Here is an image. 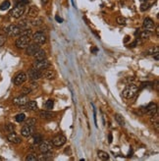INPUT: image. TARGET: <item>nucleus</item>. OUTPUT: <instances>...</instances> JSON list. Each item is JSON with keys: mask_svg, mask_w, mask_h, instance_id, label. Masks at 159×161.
<instances>
[{"mask_svg": "<svg viewBox=\"0 0 159 161\" xmlns=\"http://www.w3.org/2000/svg\"><path fill=\"white\" fill-rule=\"evenodd\" d=\"M139 91V88L136 86V85L133 83H130L125 88V89L123 91L122 94L125 98L127 99H130V98H133V96L136 94V92Z\"/></svg>", "mask_w": 159, "mask_h": 161, "instance_id": "nucleus-1", "label": "nucleus"}, {"mask_svg": "<svg viewBox=\"0 0 159 161\" xmlns=\"http://www.w3.org/2000/svg\"><path fill=\"white\" fill-rule=\"evenodd\" d=\"M31 43V37H25V35H19V37L16 40V46H17L19 49H24L26 48L28 44Z\"/></svg>", "mask_w": 159, "mask_h": 161, "instance_id": "nucleus-2", "label": "nucleus"}, {"mask_svg": "<svg viewBox=\"0 0 159 161\" xmlns=\"http://www.w3.org/2000/svg\"><path fill=\"white\" fill-rule=\"evenodd\" d=\"M50 62L48 60L43 59V60H36L33 64V68L39 70V71H43L50 67Z\"/></svg>", "mask_w": 159, "mask_h": 161, "instance_id": "nucleus-3", "label": "nucleus"}, {"mask_svg": "<svg viewBox=\"0 0 159 161\" xmlns=\"http://www.w3.org/2000/svg\"><path fill=\"white\" fill-rule=\"evenodd\" d=\"M24 13H25V6H23V5H16L15 7L10 11L9 14H10L11 17H13L15 19H19V18H21L22 16L24 15Z\"/></svg>", "mask_w": 159, "mask_h": 161, "instance_id": "nucleus-4", "label": "nucleus"}, {"mask_svg": "<svg viewBox=\"0 0 159 161\" xmlns=\"http://www.w3.org/2000/svg\"><path fill=\"white\" fill-rule=\"evenodd\" d=\"M31 38H33V40L37 44H43L46 42V35L45 34L43 33V31H36V34H33V37H31Z\"/></svg>", "mask_w": 159, "mask_h": 161, "instance_id": "nucleus-5", "label": "nucleus"}, {"mask_svg": "<svg viewBox=\"0 0 159 161\" xmlns=\"http://www.w3.org/2000/svg\"><path fill=\"white\" fill-rule=\"evenodd\" d=\"M5 33L8 35H12V37H18L21 33V29L18 27L17 25H10L7 28H5Z\"/></svg>", "mask_w": 159, "mask_h": 161, "instance_id": "nucleus-6", "label": "nucleus"}, {"mask_svg": "<svg viewBox=\"0 0 159 161\" xmlns=\"http://www.w3.org/2000/svg\"><path fill=\"white\" fill-rule=\"evenodd\" d=\"M40 49L39 44H37L36 42L34 43H30L26 47V54L28 56H34L37 51Z\"/></svg>", "mask_w": 159, "mask_h": 161, "instance_id": "nucleus-7", "label": "nucleus"}, {"mask_svg": "<svg viewBox=\"0 0 159 161\" xmlns=\"http://www.w3.org/2000/svg\"><path fill=\"white\" fill-rule=\"evenodd\" d=\"M52 141H41L40 144H39V151L41 153H45V152H48V151L52 150Z\"/></svg>", "mask_w": 159, "mask_h": 161, "instance_id": "nucleus-8", "label": "nucleus"}, {"mask_svg": "<svg viewBox=\"0 0 159 161\" xmlns=\"http://www.w3.org/2000/svg\"><path fill=\"white\" fill-rule=\"evenodd\" d=\"M27 80V74L24 72L18 73L14 78V83L16 86H21L22 83H24Z\"/></svg>", "mask_w": 159, "mask_h": 161, "instance_id": "nucleus-9", "label": "nucleus"}, {"mask_svg": "<svg viewBox=\"0 0 159 161\" xmlns=\"http://www.w3.org/2000/svg\"><path fill=\"white\" fill-rule=\"evenodd\" d=\"M67 141V138L65 136H63V135H60V136H57L55 137L52 140V144L55 146H64Z\"/></svg>", "mask_w": 159, "mask_h": 161, "instance_id": "nucleus-10", "label": "nucleus"}, {"mask_svg": "<svg viewBox=\"0 0 159 161\" xmlns=\"http://www.w3.org/2000/svg\"><path fill=\"white\" fill-rule=\"evenodd\" d=\"M142 26H144V30L148 31H153L154 29H155V25L150 18H145L144 21V25Z\"/></svg>", "mask_w": 159, "mask_h": 161, "instance_id": "nucleus-11", "label": "nucleus"}, {"mask_svg": "<svg viewBox=\"0 0 159 161\" xmlns=\"http://www.w3.org/2000/svg\"><path fill=\"white\" fill-rule=\"evenodd\" d=\"M34 126H28V125H26L25 127L22 128L21 134L23 137L28 138V137L31 136V135L34 134Z\"/></svg>", "mask_w": 159, "mask_h": 161, "instance_id": "nucleus-12", "label": "nucleus"}, {"mask_svg": "<svg viewBox=\"0 0 159 161\" xmlns=\"http://www.w3.org/2000/svg\"><path fill=\"white\" fill-rule=\"evenodd\" d=\"M41 77L46 80H53L56 77V73L54 72L53 70H50L47 68L41 72Z\"/></svg>", "mask_w": 159, "mask_h": 161, "instance_id": "nucleus-13", "label": "nucleus"}, {"mask_svg": "<svg viewBox=\"0 0 159 161\" xmlns=\"http://www.w3.org/2000/svg\"><path fill=\"white\" fill-rule=\"evenodd\" d=\"M28 78H30L31 80H39V78H41V72L39 70H36V69H31L30 71H28Z\"/></svg>", "mask_w": 159, "mask_h": 161, "instance_id": "nucleus-14", "label": "nucleus"}, {"mask_svg": "<svg viewBox=\"0 0 159 161\" xmlns=\"http://www.w3.org/2000/svg\"><path fill=\"white\" fill-rule=\"evenodd\" d=\"M22 109H25V110L28 111H36L37 110V103L36 101H28L26 104L21 106Z\"/></svg>", "mask_w": 159, "mask_h": 161, "instance_id": "nucleus-15", "label": "nucleus"}, {"mask_svg": "<svg viewBox=\"0 0 159 161\" xmlns=\"http://www.w3.org/2000/svg\"><path fill=\"white\" fill-rule=\"evenodd\" d=\"M145 113L148 114V115H154L155 113H157V104L154 103V102H151L149 103L145 108Z\"/></svg>", "mask_w": 159, "mask_h": 161, "instance_id": "nucleus-16", "label": "nucleus"}, {"mask_svg": "<svg viewBox=\"0 0 159 161\" xmlns=\"http://www.w3.org/2000/svg\"><path fill=\"white\" fill-rule=\"evenodd\" d=\"M7 140L10 141V143H15V144H18V143H20L22 140H21V138L20 136H18L17 134L14 133V132H12V133H10L7 136Z\"/></svg>", "mask_w": 159, "mask_h": 161, "instance_id": "nucleus-17", "label": "nucleus"}, {"mask_svg": "<svg viewBox=\"0 0 159 161\" xmlns=\"http://www.w3.org/2000/svg\"><path fill=\"white\" fill-rule=\"evenodd\" d=\"M28 102V97L26 95H22V96H18L13 99V103L15 105H18V106H23L25 105Z\"/></svg>", "mask_w": 159, "mask_h": 161, "instance_id": "nucleus-18", "label": "nucleus"}, {"mask_svg": "<svg viewBox=\"0 0 159 161\" xmlns=\"http://www.w3.org/2000/svg\"><path fill=\"white\" fill-rule=\"evenodd\" d=\"M39 10L36 6H31L30 9H28V17H31V18H36L37 16H39Z\"/></svg>", "mask_w": 159, "mask_h": 161, "instance_id": "nucleus-19", "label": "nucleus"}, {"mask_svg": "<svg viewBox=\"0 0 159 161\" xmlns=\"http://www.w3.org/2000/svg\"><path fill=\"white\" fill-rule=\"evenodd\" d=\"M34 59L36 60H43V59H46V52L44 50H41L39 49L37 52L34 55Z\"/></svg>", "mask_w": 159, "mask_h": 161, "instance_id": "nucleus-20", "label": "nucleus"}, {"mask_svg": "<svg viewBox=\"0 0 159 161\" xmlns=\"http://www.w3.org/2000/svg\"><path fill=\"white\" fill-rule=\"evenodd\" d=\"M54 113H52V112H50V111H40L39 112V116L41 118H44V119H50V118H53L54 117Z\"/></svg>", "mask_w": 159, "mask_h": 161, "instance_id": "nucleus-21", "label": "nucleus"}, {"mask_svg": "<svg viewBox=\"0 0 159 161\" xmlns=\"http://www.w3.org/2000/svg\"><path fill=\"white\" fill-rule=\"evenodd\" d=\"M31 24L33 25L34 27H39V26L43 24V20H42V18H39V17L34 18V20L31 22Z\"/></svg>", "mask_w": 159, "mask_h": 161, "instance_id": "nucleus-22", "label": "nucleus"}, {"mask_svg": "<svg viewBox=\"0 0 159 161\" xmlns=\"http://www.w3.org/2000/svg\"><path fill=\"white\" fill-rule=\"evenodd\" d=\"M97 154H98V157H99L101 160H108L109 159V154H108L107 152H105V151L99 150L97 152Z\"/></svg>", "mask_w": 159, "mask_h": 161, "instance_id": "nucleus-23", "label": "nucleus"}, {"mask_svg": "<svg viewBox=\"0 0 159 161\" xmlns=\"http://www.w3.org/2000/svg\"><path fill=\"white\" fill-rule=\"evenodd\" d=\"M11 6V3L9 0H5L4 2H2V4L0 5V10L2 11H5V10H8L9 8H10Z\"/></svg>", "mask_w": 159, "mask_h": 161, "instance_id": "nucleus-24", "label": "nucleus"}, {"mask_svg": "<svg viewBox=\"0 0 159 161\" xmlns=\"http://www.w3.org/2000/svg\"><path fill=\"white\" fill-rule=\"evenodd\" d=\"M21 30H25V29H28V22L27 20H21L17 25Z\"/></svg>", "mask_w": 159, "mask_h": 161, "instance_id": "nucleus-25", "label": "nucleus"}, {"mask_svg": "<svg viewBox=\"0 0 159 161\" xmlns=\"http://www.w3.org/2000/svg\"><path fill=\"white\" fill-rule=\"evenodd\" d=\"M42 140H43V138H42V136H41V135H39V134L34 135V136L33 137V141H34V144L40 143L41 141H42Z\"/></svg>", "mask_w": 159, "mask_h": 161, "instance_id": "nucleus-26", "label": "nucleus"}, {"mask_svg": "<svg viewBox=\"0 0 159 161\" xmlns=\"http://www.w3.org/2000/svg\"><path fill=\"white\" fill-rule=\"evenodd\" d=\"M115 120L120 126H125V120H124L123 116H121L120 114H116L115 115Z\"/></svg>", "mask_w": 159, "mask_h": 161, "instance_id": "nucleus-27", "label": "nucleus"}, {"mask_svg": "<svg viewBox=\"0 0 159 161\" xmlns=\"http://www.w3.org/2000/svg\"><path fill=\"white\" fill-rule=\"evenodd\" d=\"M156 52H159V47L158 46L148 48V49L145 51V54H147V55H153V54L156 53Z\"/></svg>", "mask_w": 159, "mask_h": 161, "instance_id": "nucleus-28", "label": "nucleus"}, {"mask_svg": "<svg viewBox=\"0 0 159 161\" xmlns=\"http://www.w3.org/2000/svg\"><path fill=\"white\" fill-rule=\"evenodd\" d=\"M44 105H45V108L47 109V110H51V109L53 108V106H54V100L53 99H48Z\"/></svg>", "mask_w": 159, "mask_h": 161, "instance_id": "nucleus-29", "label": "nucleus"}, {"mask_svg": "<svg viewBox=\"0 0 159 161\" xmlns=\"http://www.w3.org/2000/svg\"><path fill=\"white\" fill-rule=\"evenodd\" d=\"M151 34V31H142L141 34H139V37H141V38H144V40H146V38H148L149 37H150Z\"/></svg>", "mask_w": 159, "mask_h": 161, "instance_id": "nucleus-30", "label": "nucleus"}, {"mask_svg": "<svg viewBox=\"0 0 159 161\" xmlns=\"http://www.w3.org/2000/svg\"><path fill=\"white\" fill-rule=\"evenodd\" d=\"M4 129H5V131H6V132H9V133H12V132H14V130H15V126H14L13 124L8 123V124H6V125H5Z\"/></svg>", "mask_w": 159, "mask_h": 161, "instance_id": "nucleus-31", "label": "nucleus"}, {"mask_svg": "<svg viewBox=\"0 0 159 161\" xmlns=\"http://www.w3.org/2000/svg\"><path fill=\"white\" fill-rule=\"evenodd\" d=\"M31 91H33V89H31V86H25V88L22 89V94H23V95H28V94H30V93L31 92Z\"/></svg>", "mask_w": 159, "mask_h": 161, "instance_id": "nucleus-32", "label": "nucleus"}, {"mask_svg": "<svg viewBox=\"0 0 159 161\" xmlns=\"http://www.w3.org/2000/svg\"><path fill=\"white\" fill-rule=\"evenodd\" d=\"M25 119H26V115L24 113H21V114H18L16 116V121L18 122V123H21V122L25 121Z\"/></svg>", "mask_w": 159, "mask_h": 161, "instance_id": "nucleus-33", "label": "nucleus"}, {"mask_svg": "<svg viewBox=\"0 0 159 161\" xmlns=\"http://www.w3.org/2000/svg\"><path fill=\"white\" fill-rule=\"evenodd\" d=\"M36 124V119L34 118H30L26 122V125H28V126H34Z\"/></svg>", "mask_w": 159, "mask_h": 161, "instance_id": "nucleus-34", "label": "nucleus"}, {"mask_svg": "<svg viewBox=\"0 0 159 161\" xmlns=\"http://www.w3.org/2000/svg\"><path fill=\"white\" fill-rule=\"evenodd\" d=\"M26 160L27 161H36L37 157L34 155V154H28V155L26 157Z\"/></svg>", "mask_w": 159, "mask_h": 161, "instance_id": "nucleus-35", "label": "nucleus"}, {"mask_svg": "<svg viewBox=\"0 0 159 161\" xmlns=\"http://www.w3.org/2000/svg\"><path fill=\"white\" fill-rule=\"evenodd\" d=\"M116 21H117V23H118L119 25H126V22H127L126 19L123 18V17H118Z\"/></svg>", "mask_w": 159, "mask_h": 161, "instance_id": "nucleus-36", "label": "nucleus"}, {"mask_svg": "<svg viewBox=\"0 0 159 161\" xmlns=\"http://www.w3.org/2000/svg\"><path fill=\"white\" fill-rule=\"evenodd\" d=\"M5 41H6V37L4 34H0V47L4 45Z\"/></svg>", "mask_w": 159, "mask_h": 161, "instance_id": "nucleus-37", "label": "nucleus"}, {"mask_svg": "<svg viewBox=\"0 0 159 161\" xmlns=\"http://www.w3.org/2000/svg\"><path fill=\"white\" fill-rule=\"evenodd\" d=\"M28 4V0H17V5L26 6Z\"/></svg>", "mask_w": 159, "mask_h": 161, "instance_id": "nucleus-38", "label": "nucleus"}, {"mask_svg": "<svg viewBox=\"0 0 159 161\" xmlns=\"http://www.w3.org/2000/svg\"><path fill=\"white\" fill-rule=\"evenodd\" d=\"M147 8H148V4H147V2L142 3V5H141V11H145Z\"/></svg>", "mask_w": 159, "mask_h": 161, "instance_id": "nucleus-39", "label": "nucleus"}, {"mask_svg": "<svg viewBox=\"0 0 159 161\" xmlns=\"http://www.w3.org/2000/svg\"><path fill=\"white\" fill-rule=\"evenodd\" d=\"M90 52L93 53V54H96L98 52V48L95 47V46H93V47L90 48Z\"/></svg>", "mask_w": 159, "mask_h": 161, "instance_id": "nucleus-40", "label": "nucleus"}, {"mask_svg": "<svg viewBox=\"0 0 159 161\" xmlns=\"http://www.w3.org/2000/svg\"><path fill=\"white\" fill-rule=\"evenodd\" d=\"M153 58L155 59V61H158L159 60V52H156L153 54Z\"/></svg>", "mask_w": 159, "mask_h": 161, "instance_id": "nucleus-41", "label": "nucleus"}, {"mask_svg": "<svg viewBox=\"0 0 159 161\" xmlns=\"http://www.w3.org/2000/svg\"><path fill=\"white\" fill-rule=\"evenodd\" d=\"M55 19H56V21L58 22V23H62V22H63V19H62L61 17H59L58 15L56 16V17H55Z\"/></svg>", "mask_w": 159, "mask_h": 161, "instance_id": "nucleus-42", "label": "nucleus"}, {"mask_svg": "<svg viewBox=\"0 0 159 161\" xmlns=\"http://www.w3.org/2000/svg\"><path fill=\"white\" fill-rule=\"evenodd\" d=\"M112 140H113V138H112V134H109L108 135V141H109V143H112Z\"/></svg>", "mask_w": 159, "mask_h": 161, "instance_id": "nucleus-43", "label": "nucleus"}, {"mask_svg": "<svg viewBox=\"0 0 159 161\" xmlns=\"http://www.w3.org/2000/svg\"><path fill=\"white\" fill-rule=\"evenodd\" d=\"M129 40H130V37H129V35H127L126 38H125V40H124V41H125V42H127V41H128Z\"/></svg>", "mask_w": 159, "mask_h": 161, "instance_id": "nucleus-44", "label": "nucleus"}, {"mask_svg": "<svg viewBox=\"0 0 159 161\" xmlns=\"http://www.w3.org/2000/svg\"><path fill=\"white\" fill-rule=\"evenodd\" d=\"M141 3H144V2H147V0H139Z\"/></svg>", "mask_w": 159, "mask_h": 161, "instance_id": "nucleus-45", "label": "nucleus"}, {"mask_svg": "<svg viewBox=\"0 0 159 161\" xmlns=\"http://www.w3.org/2000/svg\"><path fill=\"white\" fill-rule=\"evenodd\" d=\"M47 0H41V3H46Z\"/></svg>", "mask_w": 159, "mask_h": 161, "instance_id": "nucleus-46", "label": "nucleus"}]
</instances>
